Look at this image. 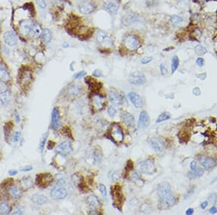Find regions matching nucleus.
<instances>
[{
    "instance_id": "nucleus-4",
    "label": "nucleus",
    "mask_w": 217,
    "mask_h": 215,
    "mask_svg": "<svg viewBox=\"0 0 217 215\" xmlns=\"http://www.w3.org/2000/svg\"><path fill=\"white\" fill-rule=\"evenodd\" d=\"M140 170L142 173L147 175H153L156 172V165L153 159H147L140 162Z\"/></svg>"
},
{
    "instance_id": "nucleus-13",
    "label": "nucleus",
    "mask_w": 217,
    "mask_h": 215,
    "mask_svg": "<svg viewBox=\"0 0 217 215\" xmlns=\"http://www.w3.org/2000/svg\"><path fill=\"white\" fill-rule=\"evenodd\" d=\"M4 42L9 47H14L18 44V36L15 32L9 30L4 33Z\"/></svg>"
},
{
    "instance_id": "nucleus-27",
    "label": "nucleus",
    "mask_w": 217,
    "mask_h": 215,
    "mask_svg": "<svg viewBox=\"0 0 217 215\" xmlns=\"http://www.w3.org/2000/svg\"><path fill=\"white\" fill-rule=\"evenodd\" d=\"M10 97L11 93L8 89L0 93V102H1L2 104L5 105V106L9 104V101H10Z\"/></svg>"
},
{
    "instance_id": "nucleus-19",
    "label": "nucleus",
    "mask_w": 217,
    "mask_h": 215,
    "mask_svg": "<svg viewBox=\"0 0 217 215\" xmlns=\"http://www.w3.org/2000/svg\"><path fill=\"white\" fill-rule=\"evenodd\" d=\"M85 82L87 83L89 88L93 91H99L102 86L101 83H99L96 80L94 79L91 77H87L85 78Z\"/></svg>"
},
{
    "instance_id": "nucleus-41",
    "label": "nucleus",
    "mask_w": 217,
    "mask_h": 215,
    "mask_svg": "<svg viewBox=\"0 0 217 215\" xmlns=\"http://www.w3.org/2000/svg\"><path fill=\"white\" fill-rule=\"evenodd\" d=\"M47 137H48V133H46V134L43 136L41 140L40 143H39V149H40L41 152H42L43 151H44V146H45V143H46Z\"/></svg>"
},
{
    "instance_id": "nucleus-43",
    "label": "nucleus",
    "mask_w": 217,
    "mask_h": 215,
    "mask_svg": "<svg viewBox=\"0 0 217 215\" xmlns=\"http://www.w3.org/2000/svg\"><path fill=\"white\" fill-rule=\"evenodd\" d=\"M35 2H36L38 6L41 9H45L47 7L46 0H35Z\"/></svg>"
},
{
    "instance_id": "nucleus-47",
    "label": "nucleus",
    "mask_w": 217,
    "mask_h": 215,
    "mask_svg": "<svg viewBox=\"0 0 217 215\" xmlns=\"http://www.w3.org/2000/svg\"><path fill=\"white\" fill-rule=\"evenodd\" d=\"M158 0H146L145 1V4L148 7H154L158 4Z\"/></svg>"
},
{
    "instance_id": "nucleus-9",
    "label": "nucleus",
    "mask_w": 217,
    "mask_h": 215,
    "mask_svg": "<svg viewBox=\"0 0 217 215\" xmlns=\"http://www.w3.org/2000/svg\"><path fill=\"white\" fill-rule=\"evenodd\" d=\"M50 196L53 199L62 200L65 199L68 196V191L65 188L60 186H56L50 192Z\"/></svg>"
},
{
    "instance_id": "nucleus-26",
    "label": "nucleus",
    "mask_w": 217,
    "mask_h": 215,
    "mask_svg": "<svg viewBox=\"0 0 217 215\" xmlns=\"http://www.w3.org/2000/svg\"><path fill=\"white\" fill-rule=\"evenodd\" d=\"M32 76L31 73L29 70L23 71L22 73V75H20V83L21 85H26L30 82L31 80Z\"/></svg>"
},
{
    "instance_id": "nucleus-51",
    "label": "nucleus",
    "mask_w": 217,
    "mask_h": 215,
    "mask_svg": "<svg viewBox=\"0 0 217 215\" xmlns=\"http://www.w3.org/2000/svg\"><path fill=\"white\" fill-rule=\"evenodd\" d=\"M20 135H21V133H20V132H19V131H17V132L14 133L13 137V141L14 142L18 141L19 139H20Z\"/></svg>"
},
{
    "instance_id": "nucleus-39",
    "label": "nucleus",
    "mask_w": 217,
    "mask_h": 215,
    "mask_svg": "<svg viewBox=\"0 0 217 215\" xmlns=\"http://www.w3.org/2000/svg\"><path fill=\"white\" fill-rule=\"evenodd\" d=\"M171 118L170 117V114L167 112H163V113H161L160 115L159 116L158 119H156V123H161V122H164V121H166V120H168Z\"/></svg>"
},
{
    "instance_id": "nucleus-48",
    "label": "nucleus",
    "mask_w": 217,
    "mask_h": 215,
    "mask_svg": "<svg viewBox=\"0 0 217 215\" xmlns=\"http://www.w3.org/2000/svg\"><path fill=\"white\" fill-rule=\"evenodd\" d=\"M160 72L162 75H165L167 73V68L164 63H161L160 64Z\"/></svg>"
},
{
    "instance_id": "nucleus-34",
    "label": "nucleus",
    "mask_w": 217,
    "mask_h": 215,
    "mask_svg": "<svg viewBox=\"0 0 217 215\" xmlns=\"http://www.w3.org/2000/svg\"><path fill=\"white\" fill-rule=\"evenodd\" d=\"M11 212V207L7 202H0V214H8Z\"/></svg>"
},
{
    "instance_id": "nucleus-53",
    "label": "nucleus",
    "mask_w": 217,
    "mask_h": 215,
    "mask_svg": "<svg viewBox=\"0 0 217 215\" xmlns=\"http://www.w3.org/2000/svg\"><path fill=\"white\" fill-rule=\"evenodd\" d=\"M190 169L191 170H195V169H196L198 168V164H197V162L195 161H192L190 162Z\"/></svg>"
},
{
    "instance_id": "nucleus-5",
    "label": "nucleus",
    "mask_w": 217,
    "mask_h": 215,
    "mask_svg": "<svg viewBox=\"0 0 217 215\" xmlns=\"http://www.w3.org/2000/svg\"><path fill=\"white\" fill-rule=\"evenodd\" d=\"M96 39L101 47H110L113 45L112 40L110 36L102 30H98L96 35Z\"/></svg>"
},
{
    "instance_id": "nucleus-35",
    "label": "nucleus",
    "mask_w": 217,
    "mask_h": 215,
    "mask_svg": "<svg viewBox=\"0 0 217 215\" xmlns=\"http://www.w3.org/2000/svg\"><path fill=\"white\" fill-rule=\"evenodd\" d=\"M20 183L23 187L27 189V188H30L33 185V179L30 177H25V178L21 179Z\"/></svg>"
},
{
    "instance_id": "nucleus-16",
    "label": "nucleus",
    "mask_w": 217,
    "mask_h": 215,
    "mask_svg": "<svg viewBox=\"0 0 217 215\" xmlns=\"http://www.w3.org/2000/svg\"><path fill=\"white\" fill-rule=\"evenodd\" d=\"M128 97L130 99L131 103L136 108H141L144 106V101L143 98L139 94L135 92H130L128 94Z\"/></svg>"
},
{
    "instance_id": "nucleus-55",
    "label": "nucleus",
    "mask_w": 217,
    "mask_h": 215,
    "mask_svg": "<svg viewBox=\"0 0 217 215\" xmlns=\"http://www.w3.org/2000/svg\"><path fill=\"white\" fill-rule=\"evenodd\" d=\"M32 167L31 166H26L24 167H22V168L20 169L21 171L23 172H28V171H30L32 170Z\"/></svg>"
},
{
    "instance_id": "nucleus-7",
    "label": "nucleus",
    "mask_w": 217,
    "mask_h": 215,
    "mask_svg": "<svg viewBox=\"0 0 217 215\" xmlns=\"http://www.w3.org/2000/svg\"><path fill=\"white\" fill-rule=\"evenodd\" d=\"M78 11L83 15H90L94 13L96 9V5L91 1L85 0L84 2H80V4L78 7Z\"/></svg>"
},
{
    "instance_id": "nucleus-10",
    "label": "nucleus",
    "mask_w": 217,
    "mask_h": 215,
    "mask_svg": "<svg viewBox=\"0 0 217 215\" xmlns=\"http://www.w3.org/2000/svg\"><path fill=\"white\" fill-rule=\"evenodd\" d=\"M53 180V178L51 174L49 173H43L39 175L36 179V183L37 185L40 187L46 188L49 186L50 183Z\"/></svg>"
},
{
    "instance_id": "nucleus-25",
    "label": "nucleus",
    "mask_w": 217,
    "mask_h": 215,
    "mask_svg": "<svg viewBox=\"0 0 217 215\" xmlns=\"http://www.w3.org/2000/svg\"><path fill=\"white\" fill-rule=\"evenodd\" d=\"M86 202L89 206L94 208H97L101 206V201H100L99 198L95 195L89 196L87 198Z\"/></svg>"
},
{
    "instance_id": "nucleus-54",
    "label": "nucleus",
    "mask_w": 217,
    "mask_h": 215,
    "mask_svg": "<svg viewBox=\"0 0 217 215\" xmlns=\"http://www.w3.org/2000/svg\"><path fill=\"white\" fill-rule=\"evenodd\" d=\"M93 75L95 76V77H97V78L101 77V76L102 75V73H101V70H99V69H96V70H95L94 71V73H93Z\"/></svg>"
},
{
    "instance_id": "nucleus-60",
    "label": "nucleus",
    "mask_w": 217,
    "mask_h": 215,
    "mask_svg": "<svg viewBox=\"0 0 217 215\" xmlns=\"http://www.w3.org/2000/svg\"><path fill=\"white\" fill-rule=\"evenodd\" d=\"M89 214H100V212H98L97 210H91V211H90L89 212Z\"/></svg>"
},
{
    "instance_id": "nucleus-22",
    "label": "nucleus",
    "mask_w": 217,
    "mask_h": 215,
    "mask_svg": "<svg viewBox=\"0 0 217 215\" xmlns=\"http://www.w3.org/2000/svg\"><path fill=\"white\" fill-rule=\"evenodd\" d=\"M10 79V75L5 67L0 62V81L6 83Z\"/></svg>"
},
{
    "instance_id": "nucleus-57",
    "label": "nucleus",
    "mask_w": 217,
    "mask_h": 215,
    "mask_svg": "<svg viewBox=\"0 0 217 215\" xmlns=\"http://www.w3.org/2000/svg\"><path fill=\"white\" fill-rule=\"evenodd\" d=\"M208 205H209V202L207 201H205L202 202L201 204V208L202 209H205L207 207H208Z\"/></svg>"
},
{
    "instance_id": "nucleus-1",
    "label": "nucleus",
    "mask_w": 217,
    "mask_h": 215,
    "mask_svg": "<svg viewBox=\"0 0 217 215\" xmlns=\"http://www.w3.org/2000/svg\"><path fill=\"white\" fill-rule=\"evenodd\" d=\"M157 195L159 199L160 208L169 209L175 206L177 202L175 197L171 193V188L168 182H162L157 188Z\"/></svg>"
},
{
    "instance_id": "nucleus-6",
    "label": "nucleus",
    "mask_w": 217,
    "mask_h": 215,
    "mask_svg": "<svg viewBox=\"0 0 217 215\" xmlns=\"http://www.w3.org/2000/svg\"><path fill=\"white\" fill-rule=\"evenodd\" d=\"M129 82L135 85H143L146 83V78L141 72L136 71L132 73L129 76Z\"/></svg>"
},
{
    "instance_id": "nucleus-29",
    "label": "nucleus",
    "mask_w": 217,
    "mask_h": 215,
    "mask_svg": "<svg viewBox=\"0 0 217 215\" xmlns=\"http://www.w3.org/2000/svg\"><path fill=\"white\" fill-rule=\"evenodd\" d=\"M52 32L48 28H45L41 32V39L45 44H49L52 39Z\"/></svg>"
},
{
    "instance_id": "nucleus-21",
    "label": "nucleus",
    "mask_w": 217,
    "mask_h": 215,
    "mask_svg": "<svg viewBox=\"0 0 217 215\" xmlns=\"http://www.w3.org/2000/svg\"><path fill=\"white\" fill-rule=\"evenodd\" d=\"M31 201L33 203L38 205H43L46 204L49 201L48 198L46 196L42 194H34L31 196Z\"/></svg>"
},
{
    "instance_id": "nucleus-46",
    "label": "nucleus",
    "mask_w": 217,
    "mask_h": 215,
    "mask_svg": "<svg viewBox=\"0 0 217 215\" xmlns=\"http://www.w3.org/2000/svg\"><path fill=\"white\" fill-rule=\"evenodd\" d=\"M85 75H86V72L84 70H81L74 75V78H75V79H79V78H81Z\"/></svg>"
},
{
    "instance_id": "nucleus-33",
    "label": "nucleus",
    "mask_w": 217,
    "mask_h": 215,
    "mask_svg": "<svg viewBox=\"0 0 217 215\" xmlns=\"http://www.w3.org/2000/svg\"><path fill=\"white\" fill-rule=\"evenodd\" d=\"M8 191L9 195L13 198H15V199H18V198H20L21 196V191L17 186H10Z\"/></svg>"
},
{
    "instance_id": "nucleus-12",
    "label": "nucleus",
    "mask_w": 217,
    "mask_h": 215,
    "mask_svg": "<svg viewBox=\"0 0 217 215\" xmlns=\"http://www.w3.org/2000/svg\"><path fill=\"white\" fill-rule=\"evenodd\" d=\"M150 144L154 151L157 152H163L166 148V144L164 140L159 137H154L150 140Z\"/></svg>"
},
{
    "instance_id": "nucleus-24",
    "label": "nucleus",
    "mask_w": 217,
    "mask_h": 215,
    "mask_svg": "<svg viewBox=\"0 0 217 215\" xmlns=\"http://www.w3.org/2000/svg\"><path fill=\"white\" fill-rule=\"evenodd\" d=\"M203 169L201 167H198V168L195 170H191L187 173V177L190 180H194V179L199 178L203 175Z\"/></svg>"
},
{
    "instance_id": "nucleus-64",
    "label": "nucleus",
    "mask_w": 217,
    "mask_h": 215,
    "mask_svg": "<svg viewBox=\"0 0 217 215\" xmlns=\"http://www.w3.org/2000/svg\"><path fill=\"white\" fill-rule=\"evenodd\" d=\"M216 23H217V20H216Z\"/></svg>"
},
{
    "instance_id": "nucleus-42",
    "label": "nucleus",
    "mask_w": 217,
    "mask_h": 215,
    "mask_svg": "<svg viewBox=\"0 0 217 215\" xmlns=\"http://www.w3.org/2000/svg\"><path fill=\"white\" fill-rule=\"evenodd\" d=\"M131 178H132V180L137 184H138L139 181H142L141 177H140V175L137 173V172H133L132 175H131Z\"/></svg>"
},
{
    "instance_id": "nucleus-2",
    "label": "nucleus",
    "mask_w": 217,
    "mask_h": 215,
    "mask_svg": "<svg viewBox=\"0 0 217 215\" xmlns=\"http://www.w3.org/2000/svg\"><path fill=\"white\" fill-rule=\"evenodd\" d=\"M123 44L126 49L130 51H136L141 46V41L135 34H126L123 39Z\"/></svg>"
},
{
    "instance_id": "nucleus-14",
    "label": "nucleus",
    "mask_w": 217,
    "mask_h": 215,
    "mask_svg": "<svg viewBox=\"0 0 217 215\" xmlns=\"http://www.w3.org/2000/svg\"><path fill=\"white\" fill-rule=\"evenodd\" d=\"M150 125V117L145 110L140 112L138 122V127L140 129H145Z\"/></svg>"
},
{
    "instance_id": "nucleus-52",
    "label": "nucleus",
    "mask_w": 217,
    "mask_h": 215,
    "mask_svg": "<svg viewBox=\"0 0 217 215\" xmlns=\"http://www.w3.org/2000/svg\"><path fill=\"white\" fill-rule=\"evenodd\" d=\"M216 199H217V195L215 193H212V194L209 197V200L210 201H211V203L216 202Z\"/></svg>"
},
{
    "instance_id": "nucleus-50",
    "label": "nucleus",
    "mask_w": 217,
    "mask_h": 215,
    "mask_svg": "<svg viewBox=\"0 0 217 215\" xmlns=\"http://www.w3.org/2000/svg\"><path fill=\"white\" fill-rule=\"evenodd\" d=\"M196 64L199 67H203L205 65V59L203 57H198L196 59Z\"/></svg>"
},
{
    "instance_id": "nucleus-15",
    "label": "nucleus",
    "mask_w": 217,
    "mask_h": 215,
    "mask_svg": "<svg viewBox=\"0 0 217 215\" xmlns=\"http://www.w3.org/2000/svg\"><path fill=\"white\" fill-rule=\"evenodd\" d=\"M56 152L62 156L70 154L73 152V146L70 141H64L58 145L57 147Z\"/></svg>"
},
{
    "instance_id": "nucleus-20",
    "label": "nucleus",
    "mask_w": 217,
    "mask_h": 215,
    "mask_svg": "<svg viewBox=\"0 0 217 215\" xmlns=\"http://www.w3.org/2000/svg\"><path fill=\"white\" fill-rule=\"evenodd\" d=\"M109 101L111 104H113L116 106H120L122 104V99L117 92L115 91H111L109 92Z\"/></svg>"
},
{
    "instance_id": "nucleus-36",
    "label": "nucleus",
    "mask_w": 217,
    "mask_h": 215,
    "mask_svg": "<svg viewBox=\"0 0 217 215\" xmlns=\"http://www.w3.org/2000/svg\"><path fill=\"white\" fill-rule=\"evenodd\" d=\"M179 64H180V59H179L177 56H174L172 59H171V74H174L177 70Z\"/></svg>"
},
{
    "instance_id": "nucleus-40",
    "label": "nucleus",
    "mask_w": 217,
    "mask_h": 215,
    "mask_svg": "<svg viewBox=\"0 0 217 215\" xmlns=\"http://www.w3.org/2000/svg\"><path fill=\"white\" fill-rule=\"evenodd\" d=\"M99 188V191H100V193H101L102 196H103L104 199H106L107 190H106V186H105L104 184H100Z\"/></svg>"
},
{
    "instance_id": "nucleus-63",
    "label": "nucleus",
    "mask_w": 217,
    "mask_h": 215,
    "mask_svg": "<svg viewBox=\"0 0 217 215\" xmlns=\"http://www.w3.org/2000/svg\"><path fill=\"white\" fill-rule=\"evenodd\" d=\"M176 2H181V1H182V0H175Z\"/></svg>"
},
{
    "instance_id": "nucleus-37",
    "label": "nucleus",
    "mask_w": 217,
    "mask_h": 215,
    "mask_svg": "<svg viewBox=\"0 0 217 215\" xmlns=\"http://www.w3.org/2000/svg\"><path fill=\"white\" fill-rule=\"evenodd\" d=\"M195 54H198V56H203L207 54L208 50L206 49V47L202 46V45H197L195 48Z\"/></svg>"
},
{
    "instance_id": "nucleus-3",
    "label": "nucleus",
    "mask_w": 217,
    "mask_h": 215,
    "mask_svg": "<svg viewBox=\"0 0 217 215\" xmlns=\"http://www.w3.org/2000/svg\"><path fill=\"white\" fill-rule=\"evenodd\" d=\"M109 138L115 143H121L124 140V133L122 128L118 124L113 123L109 129Z\"/></svg>"
},
{
    "instance_id": "nucleus-49",
    "label": "nucleus",
    "mask_w": 217,
    "mask_h": 215,
    "mask_svg": "<svg viewBox=\"0 0 217 215\" xmlns=\"http://www.w3.org/2000/svg\"><path fill=\"white\" fill-rule=\"evenodd\" d=\"M152 60H153V57H145L141 59V63L143 64H147L151 63Z\"/></svg>"
},
{
    "instance_id": "nucleus-62",
    "label": "nucleus",
    "mask_w": 217,
    "mask_h": 215,
    "mask_svg": "<svg viewBox=\"0 0 217 215\" xmlns=\"http://www.w3.org/2000/svg\"><path fill=\"white\" fill-rule=\"evenodd\" d=\"M76 1H78V2H82L85 1V0H76Z\"/></svg>"
},
{
    "instance_id": "nucleus-11",
    "label": "nucleus",
    "mask_w": 217,
    "mask_h": 215,
    "mask_svg": "<svg viewBox=\"0 0 217 215\" xmlns=\"http://www.w3.org/2000/svg\"><path fill=\"white\" fill-rule=\"evenodd\" d=\"M91 104H92L93 107L95 109V110L100 111V110H101L102 109L104 108L106 102H105L104 97H103L101 95L96 94L92 96Z\"/></svg>"
},
{
    "instance_id": "nucleus-59",
    "label": "nucleus",
    "mask_w": 217,
    "mask_h": 215,
    "mask_svg": "<svg viewBox=\"0 0 217 215\" xmlns=\"http://www.w3.org/2000/svg\"><path fill=\"white\" fill-rule=\"evenodd\" d=\"M15 119H16V122L17 123H20V116H19V114H18V112L15 111Z\"/></svg>"
},
{
    "instance_id": "nucleus-30",
    "label": "nucleus",
    "mask_w": 217,
    "mask_h": 215,
    "mask_svg": "<svg viewBox=\"0 0 217 215\" xmlns=\"http://www.w3.org/2000/svg\"><path fill=\"white\" fill-rule=\"evenodd\" d=\"M184 19L179 15H172L170 18V23L174 28H177L183 23Z\"/></svg>"
},
{
    "instance_id": "nucleus-58",
    "label": "nucleus",
    "mask_w": 217,
    "mask_h": 215,
    "mask_svg": "<svg viewBox=\"0 0 217 215\" xmlns=\"http://www.w3.org/2000/svg\"><path fill=\"white\" fill-rule=\"evenodd\" d=\"M193 213H194V209H193V208H190V209H188L185 212V214L187 215H192Z\"/></svg>"
},
{
    "instance_id": "nucleus-44",
    "label": "nucleus",
    "mask_w": 217,
    "mask_h": 215,
    "mask_svg": "<svg viewBox=\"0 0 217 215\" xmlns=\"http://www.w3.org/2000/svg\"><path fill=\"white\" fill-rule=\"evenodd\" d=\"M24 213V209L22 207H17L13 212V214H23Z\"/></svg>"
},
{
    "instance_id": "nucleus-61",
    "label": "nucleus",
    "mask_w": 217,
    "mask_h": 215,
    "mask_svg": "<svg viewBox=\"0 0 217 215\" xmlns=\"http://www.w3.org/2000/svg\"><path fill=\"white\" fill-rule=\"evenodd\" d=\"M9 174L10 175H17V174H18V171L17 170H9Z\"/></svg>"
},
{
    "instance_id": "nucleus-32",
    "label": "nucleus",
    "mask_w": 217,
    "mask_h": 215,
    "mask_svg": "<svg viewBox=\"0 0 217 215\" xmlns=\"http://www.w3.org/2000/svg\"><path fill=\"white\" fill-rule=\"evenodd\" d=\"M81 93H82V89L78 85H73L68 89V94L72 97L78 96Z\"/></svg>"
},
{
    "instance_id": "nucleus-56",
    "label": "nucleus",
    "mask_w": 217,
    "mask_h": 215,
    "mask_svg": "<svg viewBox=\"0 0 217 215\" xmlns=\"http://www.w3.org/2000/svg\"><path fill=\"white\" fill-rule=\"evenodd\" d=\"M209 213L211 214H214L217 213V208L216 207H212L209 209Z\"/></svg>"
},
{
    "instance_id": "nucleus-28",
    "label": "nucleus",
    "mask_w": 217,
    "mask_h": 215,
    "mask_svg": "<svg viewBox=\"0 0 217 215\" xmlns=\"http://www.w3.org/2000/svg\"><path fill=\"white\" fill-rule=\"evenodd\" d=\"M112 193H114V198L115 199L116 201H117L118 203L117 204H120V203H122V199L123 198V196H122V190H121V187L119 185H116L114 186V191H112Z\"/></svg>"
},
{
    "instance_id": "nucleus-38",
    "label": "nucleus",
    "mask_w": 217,
    "mask_h": 215,
    "mask_svg": "<svg viewBox=\"0 0 217 215\" xmlns=\"http://www.w3.org/2000/svg\"><path fill=\"white\" fill-rule=\"evenodd\" d=\"M102 158H103V156H102V154L101 152L99 151H95L94 153V161L95 162V164H99L101 163L102 162Z\"/></svg>"
},
{
    "instance_id": "nucleus-18",
    "label": "nucleus",
    "mask_w": 217,
    "mask_h": 215,
    "mask_svg": "<svg viewBox=\"0 0 217 215\" xmlns=\"http://www.w3.org/2000/svg\"><path fill=\"white\" fill-rule=\"evenodd\" d=\"M119 8H120V4L118 2L113 1V0L108 1L104 4L105 9L111 15H116L119 10Z\"/></svg>"
},
{
    "instance_id": "nucleus-8",
    "label": "nucleus",
    "mask_w": 217,
    "mask_h": 215,
    "mask_svg": "<svg viewBox=\"0 0 217 215\" xmlns=\"http://www.w3.org/2000/svg\"><path fill=\"white\" fill-rule=\"evenodd\" d=\"M198 160L201 166L206 169H211L217 165V160L214 157L201 156Z\"/></svg>"
},
{
    "instance_id": "nucleus-31",
    "label": "nucleus",
    "mask_w": 217,
    "mask_h": 215,
    "mask_svg": "<svg viewBox=\"0 0 217 215\" xmlns=\"http://www.w3.org/2000/svg\"><path fill=\"white\" fill-rule=\"evenodd\" d=\"M139 22V18L135 14L130 13L125 16V24L127 25H134L136 23Z\"/></svg>"
},
{
    "instance_id": "nucleus-23",
    "label": "nucleus",
    "mask_w": 217,
    "mask_h": 215,
    "mask_svg": "<svg viewBox=\"0 0 217 215\" xmlns=\"http://www.w3.org/2000/svg\"><path fill=\"white\" fill-rule=\"evenodd\" d=\"M123 122L129 127H133L135 125V118L133 115L127 112H124L122 114Z\"/></svg>"
},
{
    "instance_id": "nucleus-45",
    "label": "nucleus",
    "mask_w": 217,
    "mask_h": 215,
    "mask_svg": "<svg viewBox=\"0 0 217 215\" xmlns=\"http://www.w3.org/2000/svg\"><path fill=\"white\" fill-rule=\"evenodd\" d=\"M107 112H108L109 116L111 117V118H113V117L116 115L117 110L115 109V108H114L113 107H109L108 108V110H107Z\"/></svg>"
},
{
    "instance_id": "nucleus-17",
    "label": "nucleus",
    "mask_w": 217,
    "mask_h": 215,
    "mask_svg": "<svg viewBox=\"0 0 217 215\" xmlns=\"http://www.w3.org/2000/svg\"><path fill=\"white\" fill-rule=\"evenodd\" d=\"M61 125L60 117H59V109L54 107L52 112V127L54 130H57Z\"/></svg>"
}]
</instances>
